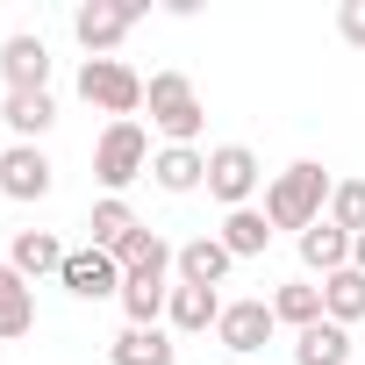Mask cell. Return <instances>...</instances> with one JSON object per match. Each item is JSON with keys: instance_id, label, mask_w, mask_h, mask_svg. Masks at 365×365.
I'll return each instance as SVG.
<instances>
[{"instance_id": "277c9868", "label": "cell", "mask_w": 365, "mask_h": 365, "mask_svg": "<svg viewBox=\"0 0 365 365\" xmlns=\"http://www.w3.org/2000/svg\"><path fill=\"white\" fill-rule=\"evenodd\" d=\"M79 101L101 108V115H115V122H136V108H143V79H136L122 58H86V65H79Z\"/></svg>"}, {"instance_id": "603a6c76", "label": "cell", "mask_w": 365, "mask_h": 365, "mask_svg": "<svg viewBox=\"0 0 365 365\" xmlns=\"http://www.w3.org/2000/svg\"><path fill=\"white\" fill-rule=\"evenodd\" d=\"M222 244H230V258H258V251L272 244V222H265V208H237V215L222 222Z\"/></svg>"}, {"instance_id": "4316f807", "label": "cell", "mask_w": 365, "mask_h": 365, "mask_svg": "<svg viewBox=\"0 0 365 365\" xmlns=\"http://www.w3.org/2000/svg\"><path fill=\"white\" fill-rule=\"evenodd\" d=\"M336 29H344L351 51H365V0H344V8H336Z\"/></svg>"}, {"instance_id": "9c48e42d", "label": "cell", "mask_w": 365, "mask_h": 365, "mask_svg": "<svg viewBox=\"0 0 365 365\" xmlns=\"http://www.w3.org/2000/svg\"><path fill=\"white\" fill-rule=\"evenodd\" d=\"M0 79H8V93H51V51H43V36H8V43H0Z\"/></svg>"}, {"instance_id": "f1b7e54d", "label": "cell", "mask_w": 365, "mask_h": 365, "mask_svg": "<svg viewBox=\"0 0 365 365\" xmlns=\"http://www.w3.org/2000/svg\"><path fill=\"white\" fill-rule=\"evenodd\" d=\"M8 279H15V265H0V287H8Z\"/></svg>"}, {"instance_id": "3957f363", "label": "cell", "mask_w": 365, "mask_h": 365, "mask_svg": "<svg viewBox=\"0 0 365 365\" xmlns=\"http://www.w3.org/2000/svg\"><path fill=\"white\" fill-rule=\"evenodd\" d=\"M150 136H143V122H108L101 129V143H93V179L122 201V187H136V179L150 172Z\"/></svg>"}, {"instance_id": "7402d4cb", "label": "cell", "mask_w": 365, "mask_h": 365, "mask_svg": "<svg viewBox=\"0 0 365 365\" xmlns=\"http://www.w3.org/2000/svg\"><path fill=\"white\" fill-rule=\"evenodd\" d=\"M136 230H143V222H136V208H129V201H115V194H108V201H93V244H101V251H122Z\"/></svg>"}, {"instance_id": "2e32d148", "label": "cell", "mask_w": 365, "mask_h": 365, "mask_svg": "<svg viewBox=\"0 0 365 365\" xmlns=\"http://www.w3.org/2000/svg\"><path fill=\"white\" fill-rule=\"evenodd\" d=\"M301 265H308V272H322V279H329V272H344V265H351V237L322 215L315 230H301Z\"/></svg>"}, {"instance_id": "6da1fadb", "label": "cell", "mask_w": 365, "mask_h": 365, "mask_svg": "<svg viewBox=\"0 0 365 365\" xmlns=\"http://www.w3.org/2000/svg\"><path fill=\"white\" fill-rule=\"evenodd\" d=\"M329 194H336V179L315 158H294L287 172H272V187H265V222L272 230H315Z\"/></svg>"}, {"instance_id": "44dd1931", "label": "cell", "mask_w": 365, "mask_h": 365, "mask_svg": "<svg viewBox=\"0 0 365 365\" xmlns=\"http://www.w3.org/2000/svg\"><path fill=\"white\" fill-rule=\"evenodd\" d=\"M108 358L115 365H172V336L165 329H122L108 344Z\"/></svg>"}, {"instance_id": "8992f818", "label": "cell", "mask_w": 365, "mask_h": 365, "mask_svg": "<svg viewBox=\"0 0 365 365\" xmlns=\"http://www.w3.org/2000/svg\"><path fill=\"white\" fill-rule=\"evenodd\" d=\"M208 194L237 215V208H251V194H258V150L251 143H215L208 150Z\"/></svg>"}, {"instance_id": "cb8c5ba5", "label": "cell", "mask_w": 365, "mask_h": 365, "mask_svg": "<svg viewBox=\"0 0 365 365\" xmlns=\"http://www.w3.org/2000/svg\"><path fill=\"white\" fill-rule=\"evenodd\" d=\"M36 329V294H29V279L15 272L8 287H0V344H8V336H29Z\"/></svg>"}, {"instance_id": "30bf717a", "label": "cell", "mask_w": 365, "mask_h": 365, "mask_svg": "<svg viewBox=\"0 0 365 365\" xmlns=\"http://www.w3.org/2000/svg\"><path fill=\"white\" fill-rule=\"evenodd\" d=\"M0 194L8 201H43L51 194V158L36 143H8L0 150Z\"/></svg>"}, {"instance_id": "9a60e30c", "label": "cell", "mask_w": 365, "mask_h": 365, "mask_svg": "<svg viewBox=\"0 0 365 365\" xmlns=\"http://www.w3.org/2000/svg\"><path fill=\"white\" fill-rule=\"evenodd\" d=\"M294 365H351V329L344 322H308L301 336H294Z\"/></svg>"}, {"instance_id": "ba28073f", "label": "cell", "mask_w": 365, "mask_h": 365, "mask_svg": "<svg viewBox=\"0 0 365 365\" xmlns=\"http://www.w3.org/2000/svg\"><path fill=\"white\" fill-rule=\"evenodd\" d=\"M272 329H279V315H272V301H230V308H222V322H215V336H222V351H237V358H251V351H265V344H272Z\"/></svg>"}, {"instance_id": "e0dca14e", "label": "cell", "mask_w": 365, "mask_h": 365, "mask_svg": "<svg viewBox=\"0 0 365 365\" xmlns=\"http://www.w3.org/2000/svg\"><path fill=\"white\" fill-rule=\"evenodd\" d=\"M65 258H72V251H65V244H58L51 230H22V237H15V251H8V265H15L22 279H43V272H65Z\"/></svg>"}, {"instance_id": "5bb4252c", "label": "cell", "mask_w": 365, "mask_h": 365, "mask_svg": "<svg viewBox=\"0 0 365 365\" xmlns=\"http://www.w3.org/2000/svg\"><path fill=\"white\" fill-rule=\"evenodd\" d=\"M115 258H122V279H165V272L179 265V251H172L158 230H136V237H129Z\"/></svg>"}, {"instance_id": "484cf974", "label": "cell", "mask_w": 365, "mask_h": 365, "mask_svg": "<svg viewBox=\"0 0 365 365\" xmlns=\"http://www.w3.org/2000/svg\"><path fill=\"white\" fill-rule=\"evenodd\" d=\"M329 222L344 237H365V179H344V187L329 194Z\"/></svg>"}, {"instance_id": "83f0119b", "label": "cell", "mask_w": 365, "mask_h": 365, "mask_svg": "<svg viewBox=\"0 0 365 365\" xmlns=\"http://www.w3.org/2000/svg\"><path fill=\"white\" fill-rule=\"evenodd\" d=\"M351 265H358V272H365V237H351Z\"/></svg>"}, {"instance_id": "ffe728a7", "label": "cell", "mask_w": 365, "mask_h": 365, "mask_svg": "<svg viewBox=\"0 0 365 365\" xmlns=\"http://www.w3.org/2000/svg\"><path fill=\"white\" fill-rule=\"evenodd\" d=\"M165 301H172L165 279H122V315H129V329H158Z\"/></svg>"}, {"instance_id": "52a82bcc", "label": "cell", "mask_w": 365, "mask_h": 365, "mask_svg": "<svg viewBox=\"0 0 365 365\" xmlns=\"http://www.w3.org/2000/svg\"><path fill=\"white\" fill-rule=\"evenodd\" d=\"M58 279H65V294H79V301H108V294L122 301V258H115V251H101V244L72 251Z\"/></svg>"}, {"instance_id": "7a4b0ae2", "label": "cell", "mask_w": 365, "mask_h": 365, "mask_svg": "<svg viewBox=\"0 0 365 365\" xmlns=\"http://www.w3.org/2000/svg\"><path fill=\"white\" fill-rule=\"evenodd\" d=\"M143 108H150V129L165 143H194L201 122H208V108H201V93H194L187 72H150L143 79Z\"/></svg>"}, {"instance_id": "d4e9b609", "label": "cell", "mask_w": 365, "mask_h": 365, "mask_svg": "<svg viewBox=\"0 0 365 365\" xmlns=\"http://www.w3.org/2000/svg\"><path fill=\"white\" fill-rule=\"evenodd\" d=\"M272 315H279V322H294V336H301L308 322H322V287H308V279L279 287V294H272Z\"/></svg>"}, {"instance_id": "5b68a950", "label": "cell", "mask_w": 365, "mask_h": 365, "mask_svg": "<svg viewBox=\"0 0 365 365\" xmlns=\"http://www.w3.org/2000/svg\"><path fill=\"white\" fill-rule=\"evenodd\" d=\"M136 22H143L136 0H86V8L72 15V36L86 43V58H115V43H122Z\"/></svg>"}, {"instance_id": "4fadbf2b", "label": "cell", "mask_w": 365, "mask_h": 365, "mask_svg": "<svg viewBox=\"0 0 365 365\" xmlns=\"http://www.w3.org/2000/svg\"><path fill=\"white\" fill-rule=\"evenodd\" d=\"M230 265H237V258H230L222 237H194V244H179V287H222Z\"/></svg>"}, {"instance_id": "ac0fdd59", "label": "cell", "mask_w": 365, "mask_h": 365, "mask_svg": "<svg viewBox=\"0 0 365 365\" xmlns=\"http://www.w3.org/2000/svg\"><path fill=\"white\" fill-rule=\"evenodd\" d=\"M322 315H329V322H344V329H351V322H365V272H358V265H344V272H329V279H322Z\"/></svg>"}, {"instance_id": "8fae6325", "label": "cell", "mask_w": 365, "mask_h": 365, "mask_svg": "<svg viewBox=\"0 0 365 365\" xmlns=\"http://www.w3.org/2000/svg\"><path fill=\"white\" fill-rule=\"evenodd\" d=\"M222 294L215 287H172V301H165V322L179 329V336H201V329H215L222 322Z\"/></svg>"}, {"instance_id": "d6986e66", "label": "cell", "mask_w": 365, "mask_h": 365, "mask_svg": "<svg viewBox=\"0 0 365 365\" xmlns=\"http://www.w3.org/2000/svg\"><path fill=\"white\" fill-rule=\"evenodd\" d=\"M0 122H8L22 143H36V136L58 122V101H51V93H8V101H0Z\"/></svg>"}, {"instance_id": "7c38bea8", "label": "cell", "mask_w": 365, "mask_h": 365, "mask_svg": "<svg viewBox=\"0 0 365 365\" xmlns=\"http://www.w3.org/2000/svg\"><path fill=\"white\" fill-rule=\"evenodd\" d=\"M150 179L165 194H194V187H208V158L194 150V143H165L158 158H150Z\"/></svg>"}]
</instances>
